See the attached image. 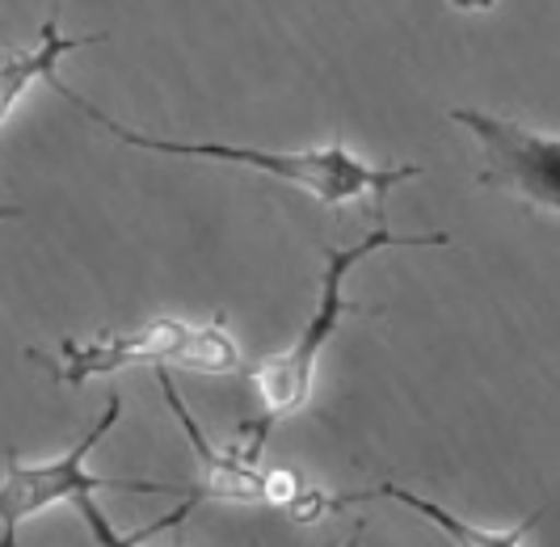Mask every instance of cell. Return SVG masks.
<instances>
[{"label":"cell","mask_w":560,"mask_h":547,"mask_svg":"<svg viewBox=\"0 0 560 547\" xmlns=\"http://www.w3.org/2000/svg\"><path fill=\"white\" fill-rule=\"evenodd\" d=\"M300 497V480H295V472H287V467H270L266 472V505H291Z\"/></svg>","instance_id":"obj_9"},{"label":"cell","mask_w":560,"mask_h":547,"mask_svg":"<svg viewBox=\"0 0 560 547\" xmlns=\"http://www.w3.org/2000/svg\"><path fill=\"white\" fill-rule=\"evenodd\" d=\"M375 497H393V501H400V505L418 510L421 519L434 522V526H439L443 535H451L455 544H472V547H514V544H523V539H527V531L535 526V519H539V514H532L523 526H510V531H489V526H472V522L455 519V514H447L439 501H425V497L400 489V485H380V489L354 492V497H341V501L350 505V501H375Z\"/></svg>","instance_id":"obj_8"},{"label":"cell","mask_w":560,"mask_h":547,"mask_svg":"<svg viewBox=\"0 0 560 547\" xmlns=\"http://www.w3.org/2000/svg\"><path fill=\"white\" fill-rule=\"evenodd\" d=\"M480 143V186L485 190H510L523 207L560 219V139L532 131L523 123H510L498 114L472 106H455L447 114Z\"/></svg>","instance_id":"obj_5"},{"label":"cell","mask_w":560,"mask_h":547,"mask_svg":"<svg viewBox=\"0 0 560 547\" xmlns=\"http://www.w3.org/2000/svg\"><path fill=\"white\" fill-rule=\"evenodd\" d=\"M122 417V400L106 396V409L97 412V421L84 430L63 455L56 459H43V464H26L18 455H9L4 476H0V547H9L18 539V526L30 522L34 514L51 510V505H72L84 519V526L93 531V539L106 547H118L122 535L110 526V519L97 510V492L118 489V492H152V497H182L186 489H173V485H152V480H118V476H93L89 472V455L97 451V442L110 434L114 421Z\"/></svg>","instance_id":"obj_3"},{"label":"cell","mask_w":560,"mask_h":547,"mask_svg":"<svg viewBox=\"0 0 560 547\" xmlns=\"http://www.w3.org/2000/svg\"><path fill=\"white\" fill-rule=\"evenodd\" d=\"M136 362H152V366H190L198 375H236L241 371V346L232 341L224 316L207 321V325H186V321H173L161 316L152 325L136 328V333H102L93 341H72L63 337L59 341V362L51 366V380L56 383H84L97 380V375H114L122 366H136Z\"/></svg>","instance_id":"obj_4"},{"label":"cell","mask_w":560,"mask_h":547,"mask_svg":"<svg viewBox=\"0 0 560 547\" xmlns=\"http://www.w3.org/2000/svg\"><path fill=\"white\" fill-rule=\"evenodd\" d=\"M443 248L451 245L447 232H421V236H400V232H388V228H375L366 232L363 241L346 248H325V270H320V295H316V312L308 316V325L291 337V346L279 350V354L261 358L253 366V392H257V421H245L241 434H249L245 442V455L249 459H261L270 434L279 430L287 417H295L300 409H308L312 387H316V366H320V354L329 346V337L337 333V325L359 312L354 303L341 295L346 287V274L354 270L363 257L380 253V248Z\"/></svg>","instance_id":"obj_2"},{"label":"cell","mask_w":560,"mask_h":547,"mask_svg":"<svg viewBox=\"0 0 560 547\" xmlns=\"http://www.w3.org/2000/svg\"><path fill=\"white\" fill-rule=\"evenodd\" d=\"M93 43H106V34L68 38V34H59V22L56 13H51L43 22V30H38V43L34 47H9V51H0V123L13 114V106L26 97L34 84H47L56 77L63 55L93 47Z\"/></svg>","instance_id":"obj_7"},{"label":"cell","mask_w":560,"mask_h":547,"mask_svg":"<svg viewBox=\"0 0 560 547\" xmlns=\"http://www.w3.org/2000/svg\"><path fill=\"white\" fill-rule=\"evenodd\" d=\"M156 380H161V392H165V400H168V412L177 417L182 434L190 438V446H195L198 485L182 492V501L168 510L165 519H156L152 526L136 531V535H122V544H140L148 535H161V531L182 526L198 501H236V505H253V501H257V505H266V467L257 464V459H249L245 451H220V446L207 438V430L186 412V405H182V396H177V387H173L165 366H156Z\"/></svg>","instance_id":"obj_6"},{"label":"cell","mask_w":560,"mask_h":547,"mask_svg":"<svg viewBox=\"0 0 560 547\" xmlns=\"http://www.w3.org/2000/svg\"><path fill=\"white\" fill-rule=\"evenodd\" d=\"M451 9H464V13H489L498 0H447Z\"/></svg>","instance_id":"obj_10"},{"label":"cell","mask_w":560,"mask_h":547,"mask_svg":"<svg viewBox=\"0 0 560 547\" xmlns=\"http://www.w3.org/2000/svg\"><path fill=\"white\" fill-rule=\"evenodd\" d=\"M4 219H22V211H18V207H0V223H4Z\"/></svg>","instance_id":"obj_11"},{"label":"cell","mask_w":560,"mask_h":547,"mask_svg":"<svg viewBox=\"0 0 560 547\" xmlns=\"http://www.w3.org/2000/svg\"><path fill=\"white\" fill-rule=\"evenodd\" d=\"M51 93H59L63 102L81 109L84 118H93L97 127H106L118 143L140 148V152H161V156H195V161H220V164H241L253 173L279 177L287 186L308 190L320 207H350L359 198H384V194L421 177V164H371L363 156H354L350 148L329 143V148H300V152H275V148H245V143H190V139H161L143 136L136 127H122L118 118H110L106 109L89 106L77 89L51 77L47 81Z\"/></svg>","instance_id":"obj_1"}]
</instances>
